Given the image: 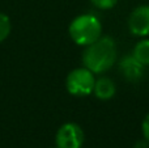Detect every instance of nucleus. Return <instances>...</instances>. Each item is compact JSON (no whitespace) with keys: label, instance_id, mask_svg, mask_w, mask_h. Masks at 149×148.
Here are the masks:
<instances>
[{"label":"nucleus","instance_id":"1","mask_svg":"<svg viewBox=\"0 0 149 148\" xmlns=\"http://www.w3.org/2000/svg\"><path fill=\"white\" fill-rule=\"evenodd\" d=\"M118 60L116 42L109 36H101L95 42L85 47L82 64L94 75L105 73Z\"/></svg>","mask_w":149,"mask_h":148},{"label":"nucleus","instance_id":"2","mask_svg":"<svg viewBox=\"0 0 149 148\" xmlns=\"http://www.w3.org/2000/svg\"><path fill=\"white\" fill-rule=\"evenodd\" d=\"M68 33L77 46L86 47L102 36V24L97 16L92 13H84L71 21Z\"/></svg>","mask_w":149,"mask_h":148},{"label":"nucleus","instance_id":"3","mask_svg":"<svg viewBox=\"0 0 149 148\" xmlns=\"http://www.w3.org/2000/svg\"><path fill=\"white\" fill-rule=\"evenodd\" d=\"M95 84V75L86 67L72 70L65 79L67 92L76 97H85L93 93Z\"/></svg>","mask_w":149,"mask_h":148},{"label":"nucleus","instance_id":"4","mask_svg":"<svg viewBox=\"0 0 149 148\" xmlns=\"http://www.w3.org/2000/svg\"><path fill=\"white\" fill-rule=\"evenodd\" d=\"M85 140V134L80 125L74 122L63 123L55 135L56 148H81Z\"/></svg>","mask_w":149,"mask_h":148},{"label":"nucleus","instance_id":"5","mask_svg":"<svg viewBox=\"0 0 149 148\" xmlns=\"http://www.w3.org/2000/svg\"><path fill=\"white\" fill-rule=\"evenodd\" d=\"M128 29L134 36L147 38L149 36V5H139L128 17Z\"/></svg>","mask_w":149,"mask_h":148},{"label":"nucleus","instance_id":"6","mask_svg":"<svg viewBox=\"0 0 149 148\" xmlns=\"http://www.w3.org/2000/svg\"><path fill=\"white\" fill-rule=\"evenodd\" d=\"M144 66L139 63L134 57L131 55H126L120 59L119 62V70H120L123 77L127 81H137L141 79L143 73H144Z\"/></svg>","mask_w":149,"mask_h":148},{"label":"nucleus","instance_id":"7","mask_svg":"<svg viewBox=\"0 0 149 148\" xmlns=\"http://www.w3.org/2000/svg\"><path fill=\"white\" fill-rule=\"evenodd\" d=\"M115 93H116V85L113 79L107 77V76H101V77L95 79L93 94L98 100L109 101V100H111L115 96Z\"/></svg>","mask_w":149,"mask_h":148},{"label":"nucleus","instance_id":"8","mask_svg":"<svg viewBox=\"0 0 149 148\" xmlns=\"http://www.w3.org/2000/svg\"><path fill=\"white\" fill-rule=\"evenodd\" d=\"M132 57L141 63L144 67L149 66V38H144L135 45L132 50Z\"/></svg>","mask_w":149,"mask_h":148},{"label":"nucleus","instance_id":"9","mask_svg":"<svg viewBox=\"0 0 149 148\" xmlns=\"http://www.w3.org/2000/svg\"><path fill=\"white\" fill-rule=\"evenodd\" d=\"M10 31H12V22L9 16L5 15L4 12H0V43L9 37Z\"/></svg>","mask_w":149,"mask_h":148},{"label":"nucleus","instance_id":"10","mask_svg":"<svg viewBox=\"0 0 149 148\" xmlns=\"http://www.w3.org/2000/svg\"><path fill=\"white\" fill-rule=\"evenodd\" d=\"M119 0H90L93 5L97 9H102V10H107V9H113Z\"/></svg>","mask_w":149,"mask_h":148},{"label":"nucleus","instance_id":"11","mask_svg":"<svg viewBox=\"0 0 149 148\" xmlns=\"http://www.w3.org/2000/svg\"><path fill=\"white\" fill-rule=\"evenodd\" d=\"M141 133H143L144 139H147L149 142V113L145 115L143 122H141Z\"/></svg>","mask_w":149,"mask_h":148},{"label":"nucleus","instance_id":"12","mask_svg":"<svg viewBox=\"0 0 149 148\" xmlns=\"http://www.w3.org/2000/svg\"><path fill=\"white\" fill-rule=\"evenodd\" d=\"M134 148H149V142L147 139H141V140H137L135 143Z\"/></svg>","mask_w":149,"mask_h":148},{"label":"nucleus","instance_id":"13","mask_svg":"<svg viewBox=\"0 0 149 148\" xmlns=\"http://www.w3.org/2000/svg\"><path fill=\"white\" fill-rule=\"evenodd\" d=\"M50 148H56V147H50Z\"/></svg>","mask_w":149,"mask_h":148}]
</instances>
